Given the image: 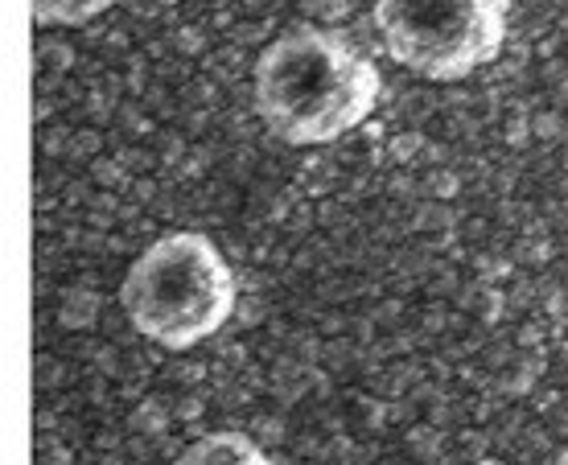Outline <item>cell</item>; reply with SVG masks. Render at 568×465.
Returning <instances> with one entry per match:
<instances>
[{"label": "cell", "mask_w": 568, "mask_h": 465, "mask_svg": "<svg viewBox=\"0 0 568 465\" xmlns=\"http://www.w3.org/2000/svg\"><path fill=\"white\" fill-rule=\"evenodd\" d=\"M252 91L276 141L317 149L367 124L384 95V74L338 29L293 26L256 58Z\"/></svg>", "instance_id": "1"}, {"label": "cell", "mask_w": 568, "mask_h": 465, "mask_svg": "<svg viewBox=\"0 0 568 465\" xmlns=\"http://www.w3.org/2000/svg\"><path fill=\"white\" fill-rule=\"evenodd\" d=\"M120 305L136 334L165 351H194L235 317L240 281L202 231H170L132 260Z\"/></svg>", "instance_id": "2"}, {"label": "cell", "mask_w": 568, "mask_h": 465, "mask_svg": "<svg viewBox=\"0 0 568 465\" xmlns=\"http://www.w3.org/2000/svg\"><path fill=\"white\" fill-rule=\"evenodd\" d=\"M392 62L428 83H457L490 67L511 33V0H375Z\"/></svg>", "instance_id": "3"}, {"label": "cell", "mask_w": 568, "mask_h": 465, "mask_svg": "<svg viewBox=\"0 0 568 465\" xmlns=\"http://www.w3.org/2000/svg\"><path fill=\"white\" fill-rule=\"evenodd\" d=\"M173 465H276V462L252 437L227 428V433H206V437H199L190 449H182V457Z\"/></svg>", "instance_id": "4"}, {"label": "cell", "mask_w": 568, "mask_h": 465, "mask_svg": "<svg viewBox=\"0 0 568 465\" xmlns=\"http://www.w3.org/2000/svg\"><path fill=\"white\" fill-rule=\"evenodd\" d=\"M115 0H33V21L38 26H87L100 13H108Z\"/></svg>", "instance_id": "5"}, {"label": "cell", "mask_w": 568, "mask_h": 465, "mask_svg": "<svg viewBox=\"0 0 568 465\" xmlns=\"http://www.w3.org/2000/svg\"><path fill=\"white\" fill-rule=\"evenodd\" d=\"M474 465H503V462H495V457H483V462H474Z\"/></svg>", "instance_id": "6"}]
</instances>
